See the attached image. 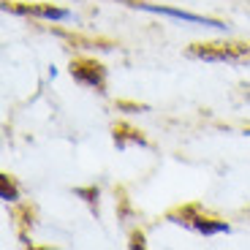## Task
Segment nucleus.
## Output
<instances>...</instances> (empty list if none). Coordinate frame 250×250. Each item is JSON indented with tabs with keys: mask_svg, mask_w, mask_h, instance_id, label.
Returning <instances> with one entry per match:
<instances>
[{
	"mask_svg": "<svg viewBox=\"0 0 250 250\" xmlns=\"http://www.w3.org/2000/svg\"><path fill=\"white\" fill-rule=\"evenodd\" d=\"M71 76L79 84L93 87L98 93H104V87H106V68L98 60H93V57H76V60H71Z\"/></svg>",
	"mask_w": 250,
	"mask_h": 250,
	"instance_id": "4",
	"label": "nucleus"
},
{
	"mask_svg": "<svg viewBox=\"0 0 250 250\" xmlns=\"http://www.w3.org/2000/svg\"><path fill=\"white\" fill-rule=\"evenodd\" d=\"M0 196H3V201H17V199H19L17 182H14L8 174H3V177H0Z\"/></svg>",
	"mask_w": 250,
	"mask_h": 250,
	"instance_id": "7",
	"label": "nucleus"
},
{
	"mask_svg": "<svg viewBox=\"0 0 250 250\" xmlns=\"http://www.w3.org/2000/svg\"><path fill=\"white\" fill-rule=\"evenodd\" d=\"M3 8L19 17H36V19H46V22H65L71 19L68 8H60L55 3H19V0H3Z\"/></svg>",
	"mask_w": 250,
	"mask_h": 250,
	"instance_id": "2",
	"label": "nucleus"
},
{
	"mask_svg": "<svg viewBox=\"0 0 250 250\" xmlns=\"http://www.w3.org/2000/svg\"><path fill=\"white\" fill-rule=\"evenodd\" d=\"M188 229H193V231L204 234V237H212V234H223V231H231V226L226 223V220H215V218H207V215H196Z\"/></svg>",
	"mask_w": 250,
	"mask_h": 250,
	"instance_id": "5",
	"label": "nucleus"
},
{
	"mask_svg": "<svg viewBox=\"0 0 250 250\" xmlns=\"http://www.w3.org/2000/svg\"><path fill=\"white\" fill-rule=\"evenodd\" d=\"M142 144V147H147V139L142 136V131H136V128H131V125H114V144L117 147H128V144Z\"/></svg>",
	"mask_w": 250,
	"mask_h": 250,
	"instance_id": "6",
	"label": "nucleus"
},
{
	"mask_svg": "<svg viewBox=\"0 0 250 250\" xmlns=\"http://www.w3.org/2000/svg\"><path fill=\"white\" fill-rule=\"evenodd\" d=\"M133 8H142V11H150V14H161V17H171V19H180V22H190V25H204V27H215V30H229L226 22L212 17H201V14H190V11H182V8H171V6H155V3H139V0H131Z\"/></svg>",
	"mask_w": 250,
	"mask_h": 250,
	"instance_id": "3",
	"label": "nucleus"
},
{
	"mask_svg": "<svg viewBox=\"0 0 250 250\" xmlns=\"http://www.w3.org/2000/svg\"><path fill=\"white\" fill-rule=\"evenodd\" d=\"M188 55L207 62H242L250 60V44H193Z\"/></svg>",
	"mask_w": 250,
	"mask_h": 250,
	"instance_id": "1",
	"label": "nucleus"
},
{
	"mask_svg": "<svg viewBox=\"0 0 250 250\" xmlns=\"http://www.w3.org/2000/svg\"><path fill=\"white\" fill-rule=\"evenodd\" d=\"M131 248H144V234H142V231L131 237Z\"/></svg>",
	"mask_w": 250,
	"mask_h": 250,
	"instance_id": "8",
	"label": "nucleus"
}]
</instances>
